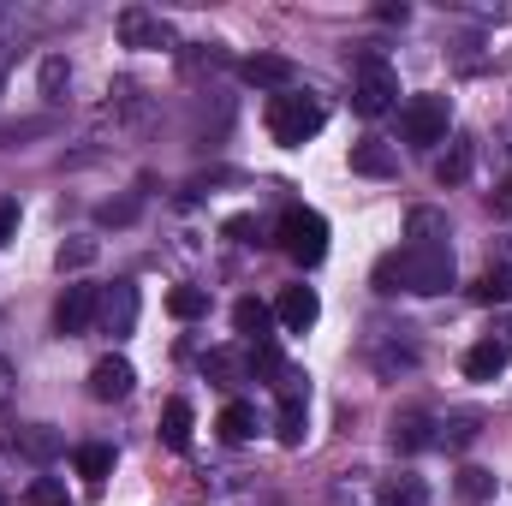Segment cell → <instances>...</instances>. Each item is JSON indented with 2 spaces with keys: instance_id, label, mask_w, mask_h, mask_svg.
<instances>
[{
  "instance_id": "obj_8",
  "label": "cell",
  "mask_w": 512,
  "mask_h": 506,
  "mask_svg": "<svg viewBox=\"0 0 512 506\" xmlns=\"http://www.w3.org/2000/svg\"><path fill=\"white\" fill-rule=\"evenodd\" d=\"M137 310H143L137 286H131V280H114V286L102 292V310H96V316H102V328H108L114 340H126L131 328H137Z\"/></svg>"
},
{
  "instance_id": "obj_31",
  "label": "cell",
  "mask_w": 512,
  "mask_h": 506,
  "mask_svg": "<svg viewBox=\"0 0 512 506\" xmlns=\"http://www.w3.org/2000/svg\"><path fill=\"white\" fill-rule=\"evenodd\" d=\"M227 239H239V245H256V221H251V215H233V221H227Z\"/></svg>"
},
{
  "instance_id": "obj_11",
  "label": "cell",
  "mask_w": 512,
  "mask_h": 506,
  "mask_svg": "<svg viewBox=\"0 0 512 506\" xmlns=\"http://www.w3.org/2000/svg\"><path fill=\"white\" fill-rule=\"evenodd\" d=\"M239 78L256 90H292V60L286 54H251V60H239Z\"/></svg>"
},
{
  "instance_id": "obj_10",
  "label": "cell",
  "mask_w": 512,
  "mask_h": 506,
  "mask_svg": "<svg viewBox=\"0 0 512 506\" xmlns=\"http://www.w3.org/2000/svg\"><path fill=\"white\" fill-rule=\"evenodd\" d=\"M507 364H512V340H477L471 352H465V376L471 381H495V376H507Z\"/></svg>"
},
{
  "instance_id": "obj_21",
  "label": "cell",
  "mask_w": 512,
  "mask_h": 506,
  "mask_svg": "<svg viewBox=\"0 0 512 506\" xmlns=\"http://www.w3.org/2000/svg\"><path fill=\"white\" fill-rule=\"evenodd\" d=\"M435 179H441V185H465V179H471V143H453V149L435 161Z\"/></svg>"
},
{
  "instance_id": "obj_26",
  "label": "cell",
  "mask_w": 512,
  "mask_h": 506,
  "mask_svg": "<svg viewBox=\"0 0 512 506\" xmlns=\"http://www.w3.org/2000/svg\"><path fill=\"white\" fill-rule=\"evenodd\" d=\"M459 495H465V501H489V495H495V477L471 465V471H459Z\"/></svg>"
},
{
  "instance_id": "obj_1",
  "label": "cell",
  "mask_w": 512,
  "mask_h": 506,
  "mask_svg": "<svg viewBox=\"0 0 512 506\" xmlns=\"http://www.w3.org/2000/svg\"><path fill=\"white\" fill-rule=\"evenodd\" d=\"M453 286V251L447 245H399L376 262V292H447Z\"/></svg>"
},
{
  "instance_id": "obj_34",
  "label": "cell",
  "mask_w": 512,
  "mask_h": 506,
  "mask_svg": "<svg viewBox=\"0 0 512 506\" xmlns=\"http://www.w3.org/2000/svg\"><path fill=\"white\" fill-rule=\"evenodd\" d=\"M0 387H6V364H0Z\"/></svg>"
},
{
  "instance_id": "obj_18",
  "label": "cell",
  "mask_w": 512,
  "mask_h": 506,
  "mask_svg": "<svg viewBox=\"0 0 512 506\" xmlns=\"http://www.w3.org/2000/svg\"><path fill=\"white\" fill-rule=\"evenodd\" d=\"M435 435H429V417L423 411H405V417H393V447L399 453H417V447H429Z\"/></svg>"
},
{
  "instance_id": "obj_33",
  "label": "cell",
  "mask_w": 512,
  "mask_h": 506,
  "mask_svg": "<svg viewBox=\"0 0 512 506\" xmlns=\"http://www.w3.org/2000/svg\"><path fill=\"white\" fill-rule=\"evenodd\" d=\"M18 233V203H0V245H12Z\"/></svg>"
},
{
  "instance_id": "obj_22",
  "label": "cell",
  "mask_w": 512,
  "mask_h": 506,
  "mask_svg": "<svg viewBox=\"0 0 512 506\" xmlns=\"http://www.w3.org/2000/svg\"><path fill=\"white\" fill-rule=\"evenodd\" d=\"M167 310H173L179 322H197V316L209 310V292H203V286H173V292H167Z\"/></svg>"
},
{
  "instance_id": "obj_9",
  "label": "cell",
  "mask_w": 512,
  "mask_h": 506,
  "mask_svg": "<svg viewBox=\"0 0 512 506\" xmlns=\"http://www.w3.org/2000/svg\"><path fill=\"white\" fill-rule=\"evenodd\" d=\"M316 316H322V298H316V286H286V292L274 298V322H280L286 334H304V328H316Z\"/></svg>"
},
{
  "instance_id": "obj_23",
  "label": "cell",
  "mask_w": 512,
  "mask_h": 506,
  "mask_svg": "<svg viewBox=\"0 0 512 506\" xmlns=\"http://www.w3.org/2000/svg\"><path fill=\"white\" fill-rule=\"evenodd\" d=\"M471 298H477V304H507L512 298V268H489V274L471 286Z\"/></svg>"
},
{
  "instance_id": "obj_7",
  "label": "cell",
  "mask_w": 512,
  "mask_h": 506,
  "mask_svg": "<svg viewBox=\"0 0 512 506\" xmlns=\"http://www.w3.org/2000/svg\"><path fill=\"white\" fill-rule=\"evenodd\" d=\"M120 42H126V48H173V24H167L161 12L126 6V12H120Z\"/></svg>"
},
{
  "instance_id": "obj_13",
  "label": "cell",
  "mask_w": 512,
  "mask_h": 506,
  "mask_svg": "<svg viewBox=\"0 0 512 506\" xmlns=\"http://www.w3.org/2000/svg\"><path fill=\"white\" fill-rule=\"evenodd\" d=\"M268 322H274L268 304H256V298H239V304H233V334H239L245 346H268Z\"/></svg>"
},
{
  "instance_id": "obj_29",
  "label": "cell",
  "mask_w": 512,
  "mask_h": 506,
  "mask_svg": "<svg viewBox=\"0 0 512 506\" xmlns=\"http://www.w3.org/2000/svg\"><path fill=\"white\" fill-rule=\"evenodd\" d=\"M209 376L221 381V387H233L239 381V358L233 352H209Z\"/></svg>"
},
{
  "instance_id": "obj_32",
  "label": "cell",
  "mask_w": 512,
  "mask_h": 506,
  "mask_svg": "<svg viewBox=\"0 0 512 506\" xmlns=\"http://www.w3.org/2000/svg\"><path fill=\"white\" fill-rule=\"evenodd\" d=\"M60 84H66V66H60V60H48V66H42V90H48V96H60Z\"/></svg>"
},
{
  "instance_id": "obj_5",
  "label": "cell",
  "mask_w": 512,
  "mask_h": 506,
  "mask_svg": "<svg viewBox=\"0 0 512 506\" xmlns=\"http://www.w3.org/2000/svg\"><path fill=\"white\" fill-rule=\"evenodd\" d=\"M393 96H399L393 66H387L382 54H364V60H358V84H352V108H358L364 120H376V114L393 108Z\"/></svg>"
},
{
  "instance_id": "obj_19",
  "label": "cell",
  "mask_w": 512,
  "mask_h": 506,
  "mask_svg": "<svg viewBox=\"0 0 512 506\" xmlns=\"http://www.w3.org/2000/svg\"><path fill=\"white\" fill-rule=\"evenodd\" d=\"M376 506H429V489H423V477H393L376 489Z\"/></svg>"
},
{
  "instance_id": "obj_17",
  "label": "cell",
  "mask_w": 512,
  "mask_h": 506,
  "mask_svg": "<svg viewBox=\"0 0 512 506\" xmlns=\"http://www.w3.org/2000/svg\"><path fill=\"white\" fill-rule=\"evenodd\" d=\"M215 429H221V441H233V447H239V441H251V435H256V405L233 399V405L221 411V423H215Z\"/></svg>"
},
{
  "instance_id": "obj_16",
  "label": "cell",
  "mask_w": 512,
  "mask_h": 506,
  "mask_svg": "<svg viewBox=\"0 0 512 506\" xmlns=\"http://www.w3.org/2000/svg\"><path fill=\"white\" fill-rule=\"evenodd\" d=\"M405 239H411V245H447V215L411 209V215H405Z\"/></svg>"
},
{
  "instance_id": "obj_27",
  "label": "cell",
  "mask_w": 512,
  "mask_h": 506,
  "mask_svg": "<svg viewBox=\"0 0 512 506\" xmlns=\"http://www.w3.org/2000/svg\"><path fill=\"white\" fill-rule=\"evenodd\" d=\"M24 501L30 506H66V483H60V477H42V483H30Z\"/></svg>"
},
{
  "instance_id": "obj_12",
  "label": "cell",
  "mask_w": 512,
  "mask_h": 506,
  "mask_svg": "<svg viewBox=\"0 0 512 506\" xmlns=\"http://www.w3.org/2000/svg\"><path fill=\"white\" fill-rule=\"evenodd\" d=\"M131 381H137V370H131L126 358H102V364L90 370V393H96V399H126Z\"/></svg>"
},
{
  "instance_id": "obj_6",
  "label": "cell",
  "mask_w": 512,
  "mask_h": 506,
  "mask_svg": "<svg viewBox=\"0 0 512 506\" xmlns=\"http://www.w3.org/2000/svg\"><path fill=\"white\" fill-rule=\"evenodd\" d=\"M96 310H102V292H96V286H66L60 304H54V328L72 340V334H84V328L96 322Z\"/></svg>"
},
{
  "instance_id": "obj_30",
  "label": "cell",
  "mask_w": 512,
  "mask_h": 506,
  "mask_svg": "<svg viewBox=\"0 0 512 506\" xmlns=\"http://www.w3.org/2000/svg\"><path fill=\"white\" fill-rule=\"evenodd\" d=\"M126 221H137V203H108V209H102V227H126Z\"/></svg>"
},
{
  "instance_id": "obj_35",
  "label": "cell",
  "mask_w": 512,
  "mask_h": 506,
  "mask_svg": "<svg viewBox=\"0 0 512 506\" xmlns=\"http://www.w3.org/2000/svg\"><path fill=\"white\" fill-rule=\"evenodd\" d=\"M507 209H512V185H507Z\"/></svg>"
},
{
  "instance_id": "obj_3",
  "label": "cell",
  "mask_w": 512,
  "mask_h": 506,
  "mask_svg": "<svg viewBox=\"0 0 512 506\" xmlns=\"http://www.w3.org/2000/svg\"><path fill=\"white\" fill-rule=\"evenodd\" d=\"M274 239H280V251L292 256L298 268H316L328 256V221L316 209H286L280 227H274Z\"/></svg>"
},
{
  "instance_id": "obj_14",
  "label": "cell",
  "mask_w": 512,
  "mask_h": 506,
  "mask_svg": "<svg viewBox=\"0 0 512 506\" xmlns=\"http://www.w3.org/2000/svg\"><path fill=\"white\" fill-rule=\"evenodd\" d=\"M393 167H399V155H393V143H352V173H364V179H393Z\"/></svg>"
},
{
  "instance_id": "obj_24",
  "label": "cell",
  "mask_w": 512,
  "mask_h": 506,
  "mask_svg": "<svg viewBox=\"0 0 512 506\" xmlns=\"http://www.w3.org/2000/svg\"><path fill=\"white\" fill-rule=\"evenodd\" d=\"M477 423H483L477 411H453V417L441 423V435H435V441H441V447H465V441H477Z\"/></svg>"
},
{
  "instance_id": "obj_4",
  "label": "cell",
  "mask_w": 512,
  "mask_h": 506,
  "mask_svg": "<svg viewBox=\"0 0 512 506\" xmlns=\"http://www.w3.org/2000/svg\"><path fill=\"white\" fill-rule=\"evenodd\" d=\"M453 126V102L441 96V90H423V96H411L405 102V114H399V137L411 143V149H435L441 137Z\"/></svg>"
},
{
  "instance_id": "obj_20",
  "label": "cell",
  "mask_w": 512,
  "mask_h": 506,
  "mask_svg": "<svg viewBox=\"0 0 512 506\" xmlns=\"http://www.w3.org/2000/svg\"><path fill=\"white\" fill-rule=\"evenodd\" d=\"M114 471V447H102V441H90V447H78V477L90 483V489H102V477Z\"/></svg>"
},
{
  "instance_id": "obj_2",
  "label": "cell",
  "mask_w": 512,
  "mask_h": 506,
  "mask_svg": "<svg viewBox=\"0 0 512 506\" xmlns=\"http://www.w3.org/2000/svg\"><path fill=\"white\" fill-rule=\"evenodd\" d=\"M322 126H328V108H322L316 96L286 90V96H274V102H268V137H274L280 149H304Z\"/></svg>"
},
{
  "instance_id": "obj_25",
  "label": "cell",
  "mask_w": 512,
  "mask_h": 506,
  "mask_svg": "<svg viewBox=\"0 0 512 506\" xmlns=\"http://www.w3.org/2000/svg\"><path fill=\"white\" fill-rule=\"evenodd\" d=\"M18 453H24V459H36V465H42V459H54V453H60V435H54V429H42V423H36V429H24V435H18Z\"/></svg>"
},
{
  "instance_id": "obj_28",
  "label": "cell",
  "mask_w": 512,
  "mask_h": 506,
  "mask_svg": "<svg viewBox=\"0 0 512 506\" xmlns=\"http://www.w3.org/2000/svg\"><path fill=\"white\" fill-rule=\"evenodd\" d=\"M96 262V239H72V245H60V268H90Z\"/></svg>"
},
{
  "instance_id": "obj_15",
  "label": "cell",
  "mask_w": 512,
  "mask_h": 506,
  "mask_svg": "<svg viewBox=\"0 0 512 506\" xmlns=\"http://www.w3.org/2000/svg\"><path fill=\"white\" fill-rule=\"evenodd\" d=\"M161 441H167L173 453L191 447V399H167V411H161Z\"/></svg>"
}]
</instances>
